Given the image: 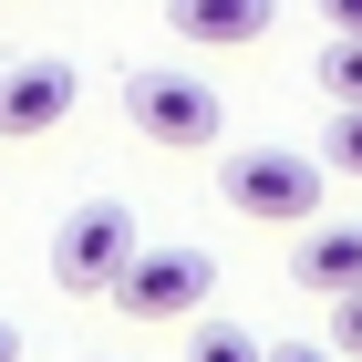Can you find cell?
<instances>
[{
	"mask_svg": "<svg viewBox=\"0 0 362 362\" xmlns=\"http://www.w3.org/2000/svg\"><path fill=\"white\" fill-rule=\"evenodd\" d=\"M321 156H300V145H238L218 166V197L238 207L249 228H310L321 218Z\"/></svg>",
	"mask_w": 362,
	"mask_h": 362,
	"instance_id": "obj_1",
	"label": "cell"
},
{
	"mask_svg": "<svg viewBox=\"0 0 362 362\" xmlns=\"http://www.w3.org/2000/svg\"><path fill=\"white\" fill-rule=\"evenodd\" d=\"M218 83H197V73H124V124L145 145H166V156H197V145H218Z\"/></svg>",
	"mask_w": 362,
	"mask_h": 362,
	"instance_id": "obj_2",
	"label": "cell"
},
{
	"mask_svg": "<svg viewBox=\"0 0 362 362\" xmlns=\"http://www.w3.org/2000/svg\"><path fill=\"white\" fill-rule=\"evenodd\" d=\"M207 290H218V259H207V249H135L104 300L124 310V321H197Z\"/></svg>",
	"mask_w": 362,
	"mask_h": 362,
	"instance_id": "obj_3",
	"label": "cell"
},
{
	"mask_svg": "<svg viewBox=\"0 0 362 362\" xmlns=\"http://www.w3.org/2000/svg\"><path fill=\"white\" fill-rule=\"evenodd\" d=\"M124 259H135V207H124V197H83V207L52 228V279L62 290H114Z\"/></svg>",
	"mask_w": 362,
	"mask_h": 362,
	"instance_id": "obj_4",
	"label": "cell"
},
{
	"mask_svg": "<svg viewBox=\"0 0 362 362\" xmlns=\"http://www.w3.org/2000/svg\"><path fill=\"white\" fill-rule=\"evenodd\" d=\"M62 114H73V62H11V73H0V135L21 145V135H52Z\"/></svg>",
	"mask_w": 362,
	"mask_h": 362,
	"instance_id": "obj_5",
	"label": "cell"
},
{
	"mask_svg": "<svg viewBox=\"0 0 362 362\" xmlns=\"http://www.w3.org/2000/svg\"><path fill=\"white\" fill-rule=\"evenodd\" d=\"M279 21V0H166V31L197 42V52H238Z\"/></svg>",
	"mask_w": 362,
	"mask_h": 362,
	"instance_id": "obj_6",
	"label": "cell"
},
{
	"mask_svg": "<svg viewBox=\"0 0 362 362\" xmlns=\"http://www.w3.org/2000/svg\"><path fill=\"white\" fill-rule=\"evenodd\" d=\"M290 279H300V290H321V300L362 290V218H341V228L310 218V228H300V259H290Z\"/></svg>",
	"mask_w": 362,
	"mask_h": 362,
	"instance_id": "obj_7",
	"label": "cell"
},
{
	"mask_svg": "<svg viewBox=\"0 0 362 362\" xmlns=\"http://www.w3.org/2000/svg\"><path fill=\"white\" fill-rule=\"evenodd\" d=\"M321 93L332 104H362V31H332L321 42Z\"/></svg>",
	"mask_w": 362,
	"mask_h": 362,
	"instance_id": "obj_8",
	"label": "cell"
},
{
	"mask_svg": "<svg viewBox=\"0 0 362 362\" xmlns=\"http://www.w3.org/2000/svg\"><path fill=\"white\" fill-rule=\"evenodd\" d=\"M187 362H269V352H259L238 321H197V332H187Z\"/></svg>",
	"mask_w": 362,
	"mask_h": 362,
	"instance_id": "obj_9",
	"label": "cell"
},
{
	"mask_svg": "<svg viewBox=\"0 0 362 362\" xmlns=\"http://www.w3.org/2000/svg\"><path fill=\"white\" fill-rule=\"evenodd\" d=\"M321 166H332V176H362V104H332V124H321Z\"/></svg>",
	"mask_w": 362,
	"mask_h": 362,
	"instance_id": "obj_10",
	"label": "cell"
},
{
	"mask_svg": "<svg viewBox=\"0 0 362 362\" xmlns=\"http://www.w3.org/2000/svg\"><path fill=\"white\" fill-rule=\"evenodd\" d=\"M332 352L362 362V290H341V300H332Z\"/></svg>",
	"mask_w": 362,
	"mask_h": 362,
	"instance_id": "obj_11",
	"label": "cell"
},
{
	"mask_svg": "<svg viewBox=\"0 0 362 362\" xmlns=\"http://www.w3.org/2000/svg\"><path fill=\"white\" fill-rule=\"evenodd\" d=\"M310 11H321L332 31H362V0H310Z\"/></svg>",
	"mask_w": 362,
	"mask_h": 362,
	"instance_id": "obj_12",
	"label": "cell"
},
{
	"mask_svg": "<svg viewBox=\"0 0 362 362\" xmlns=\"http://www.w3.org/2000/svg\"><path fill=\"white\" fill-rule=\"evenodd\" d=\"M269 362H341V352H332V341H279Z\"/></svg>",
	"mask_w": 362,
	"mask_h": 362,
	"instance_id": "obj_13",
	"label": "cell"
},
{
	"mask_svg": "<svg viewBox=\"0 0 362 362\" xmlns=\"http://www.w3.org/2000/svg\"><path fill=\"white\" fill-rule=\"evenodd\" d=\"M0 362H21V332H11V321H0Z\"/></svg>",
	"mask_w": 362,
	"mask_h": 362,
	"instance_id": "obj_14",
	"label": "cell"
}]
</instances>
